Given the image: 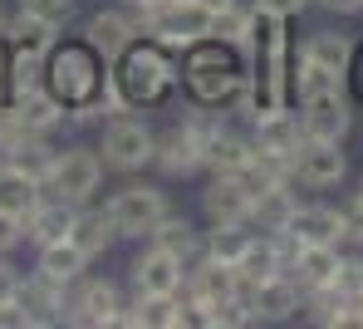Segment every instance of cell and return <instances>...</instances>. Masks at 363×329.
<instances>
[{
	"label": "cell",
	"mask_w": 363,
	"mask_h": 329,
	"mask_svg": "<svg viewBox=\"0 0 363 329\" xmlns=\"http://www.w3.org/2000/svg\"><path fill=\"white\" fill-rule=\"evenodd\" d=\"M270 275H280V256H275V246H270V236L260 231V236H250V246L241 251V261H236V290H255L260 280H270Z\"/></svg>",
	"instance_id": "obj_27"
},
{
	"label": "cell",
	"mask_w": 363,
	"mask_h": 329,
	"mask_svg": "<svg viewBox=\"0 0 363 329\" xmlns=\"http://www.w3.org/2000/svg\"><path fill=\"white\" fill-rule=\"evenodd\" d=\"M99 187H104V157H99V147H64L60 162H55V177H50V192L74 201V206H84Z\"/></svg>",
	"instance_id": "obj_9"
},
{
	"label": "cell",
	"mask_w": 363,
	"mask_h": 329,
	"mask_svg": "<svg viewBox=\"0 0 363 329\" xmlns=\"http://www.w3.org/2000/svg\"><path fill=\"white\" fill-rule=\"evenodd\" d=\"M334 285H339V295L363 300V256H344V261H339V275H334Z\"/></svg>",
	"instance_id": "obj_35"
},
{
	"label": "cell",
	"mask_w": 363,
	"mask_h": 329,
	"mask_svg": "<svg viewBox=\"0 0 363 329\" xmlns=\"http://www.w3.org/2000/svg\"><path fill=\"white\" fill-rule=\"evenodd\" d=\"M344 172H349L344 143H324V138H304L300 143V152H295V182L319 192V187H339Z\"/></svg>",
	"instance_id": "obj_11"
},
{
	"label": "cell",
	"mask_w": 363,
	"mask_h": 329,
	"mask_svg": "<svg viewBox=\"0 0 363 329\" xmlns=\"http://www.w3.org/2000/svg\"><path fill=\"white\" fill-rule=\"evenodd\" d=\"M245 162H250V138L221 128L211 143H206V172H221V177H236Z\"/></svg>",
	"instance_id": "obj_31"
},
{
	"label": "cell",
	"mask_w": 363,
	"mask_h": 329,
	"mask_svg": "<svg viewBox=\"0 0 363 329\" xmlns=\"http://www.w3.org/2000/svg\"><path fill=\"white\" fill-rule=\"evenodd\" d=\"M20 241H25V221H20V216H10V211H0V256H5V251H15Z\"/></svg>",
	"instance_id": "obj_37"
},
{
	"label": "cell",
	"mask_w": 363,
	"mask_h": 329,
	"mask_svg": "<svg viewBox=\"0 0 363 329\" xmlns=\"http://www.w3.org/2000/svg\"><path fill=\"white\" fill-rule=\"evenodd\" d=\"M20 10H30L40 20H50V25H64L74 15V0H20Z\"/></svg>",
	"instance_id": "obj_36"
},
{
	"label": "cell",
	"mask_w": 363,
	"mask_h": 329,
	"mask_svg": "<svg viewBox=\"0 0 363 329\" xmlns=\"http://www.w3.org/2000/svg\"><path fill=\"white\" fill-rule=\"evenodd\" d=\"M339 261H344L339 246H300V261L290 265V275H295L300 290H319V285H334Z\"/></svg>",
	"instance_id": "obj_25"
},
{
	"label": "cell",
	"mask_w": 363,
	"mask_h": 329,
	"mask_svg": "<svg viewBox=\"0 0 363 329\" xmlns=\"http://www.w3.org/2000/svg\"><path fill=\"white\" fill-rule=\"evenodd\" d=\"M5 157H10V162H15L20 172H30V177H35L40 187H50V177H55V162H60V152H55V147L45 143V133L25 138V143H20V147H10Z\"/></svg>",
	"instance_id": "obj_32"
},
{
	"label": "cell",
	"mask_w": 363,
	"mask_h": 329,
	"mask_svg": "<svg viewBox=\"0 0 363 329\" xmlns=\"http://www.w3.org/2000/svg\"><path fill=\"white\" fill-rule=\"evenodd\" d=\"M344 226H349V241L363 246V192H354V197L344 201Z\"/></svg>",
	"instance_id": "obj_38"
},
{
	"label": "cell",
	"mask_w": 363,
	"mask_h": 329,
	"mask_svg": "<svg viewBox=\"0 0 363 329\" xmlns=\"http://www.w3.org/2000/svg\"><path fill=\"white\" fill-rule=\"evenodd\" d=\"M300 123L304 138H324V143H344L354 128V104L344 89H324V94H309L300 99Z\"/></svg>",
	"instance_id": "obj_10"
},
{
	"label": "cell",
	"mask_w": 363,
	"mask_h": 329,
	"mask_svg": "<svg viewBox=\"0 0 363 329\" xmlns=\"http://www.w3.org/2000/svg\"><path fill=\"white\" fill-rule=\"evenodd\" d=\"M118 310H123V295L113 280H74L69 295H64V320L69 325H84V329H104V325H118Z\"/></svg>",
	"instance_id": "obj_8"
},
{
	"label": "cell",
	"mask_w": 363,
	"mask_h": 329,
	"mask_svg": "<svg viewBox=\"0 0 363 329\" xmlns=\"http://www.w3.org/2000/svg\"><path fill=\"white\" fill-rule=\"evenodd\" d=\"M84 40H89V45H94L108 65H113L123 50L138 40V20H133L128 10H99V15L84 25Z\"/></svg>",
	"instance_id": "obj_19"
},
{
	"label": "cell",
	"mask_w": 363,
	"mask_h": 329,
	"mask_svg": "<svg viewBox=\"0 0 363 329\" xmlns=\"http://www.w3.org/2000/svg\"><path fill=\"white\" fill-rule=\"evenodd\" d=\"M152 246H162V251H172L177 261H191V256H201V231L186 221V216H177V211H167L157 226H152V236H147Z\"/></svg>",
	"instance_id": "obj_30"
},
{
	"label": "cell",
	"mask_w": 363,
	"mask_h": 329,
	"mask_svg": "<svg viewBox=\"0 0 363 329\" xmlns=\"http://www.w3.org/2000/svg\"><path fill=\"white\" fill-rule=\"evenodd\" d=\"M64 295H69V285L40 275V270H35L30 280H20V305L30 310L35 329L40 325H64Z\"/></svg>",
	"instance_id": "obj_22"
},
{
	"label": "cell",
	"mask_w": 363,
	"mask_h": 329,
	"mask_svg": "<svg viewBox=\"0 0 363 329\" xmlns=\"http://www.w3.org/2000/svg\"><path fill=\"white\" fill-rule=\"evenodd\" d=\"M113 221H118V236H152V226L172 211L167 206V192L152 187V182H128L123 192H113L108 201Z\"/></svg>",
	"instance_id": "obj_7"
},
{
	"label": "cell",
	"mask_w": 363,
	"mask_h": 329,
	"mask_svg": "<svg viewBox=\"0 0 363 329\" xmlns=\"http://www.w3.org/2000/svg\"><path fill=\"white\" fill-rule=\"evenodd\" d=\"M324 10H334V15H359L363 10V0H319Z\"/></svg>",
	"instance_id": "obj_42"
},
{
	"label": "cell",
	"mask_w": 363,
	"mask_h": 329,
	"mask_svg": "<svg viewBox=\"0 0 363 329\" xmlns=\"http://www.w3.org/2000/svg\"><path fill=\"white\" fill-rule=\"evenodd\" d=\"M133 15V10H128ZM138 35L167 45V50H191L196 40H211V10H201L196 0H167V5H152V10H138Z\"/></svg>",
	"instance_id": "obj_5"
},
{
	"label": "cell",
	"mask_w": 363,
	"mask_h": 329,
	"mask_svg": "<svg viewBox=\"0 0 363 329\" xmlns=\"http://www.w3.org/2000/svg\"><path fill=\"white\" fill-rule=\"evenodd\" d=\"M74 201H64V197H40L35 206H30V216H25V241H35V251L40 246H50V241H64L69 231H74Z\"/></svg>",
	"instance_id": "obj_16"
},
{
	"label": "cell",
	"mask_w": 363,
	"mask_h": 329,
	"mask_svg": "<svg viewBox=\"0 0 363 329\" xmlns=\"http://www.w3.org/2000/svg\"><path fill=\"white\" fill-rule=\"evenodd\" d=\"M55 40H60V25H50V20H40V15H30V10H20V15L5 25V40H0V50L45 60V55L55 50Z\"/></svg>",
	"instance_id": "obj_20"
},
{
	"label": "cell",
	"mask_w": 363,
	"mask_h": 329,
	"mask_svg": "<svg viewBox=\"0 0 363 329\" xmlns=\"http://www.w3.org/2000/svg\"><path fill=\"white\" fill-rule=\"evenodd\" d=\"M349 84H354V104H363V45H354V60H349Z\"/></svg>",
	"instance_id": "obj_40"
},
{
	"label": "cell",
	"mask_w": 363,
	"mask_h": 329,
	"mask_svg": "<svg viewBox=\"0 0 363 329\" xmlns=\"http://www.w3.org/2000/svg\"><path fill=\"white\" fill-rule=\"evenodd\" d=\"M104 84H108V60L89 45V40H55V50L45 55V89L64 104V113L74 123H94L104 118Z\"/></svg>",
	"instance_id": "obj_2"
},
{
	"label": "cell",
	"mask_w": 363,
	"mask_h": 329,
	"mask_svg": "<svg viewBox=\"0 0 363 329\" xmlns=\"http://www.w3.org/2000/svg\"><path fill=\"white\" fill-rule=\"evenodd\" d=\"M250 35H255V5H231V10L211 15V40H226L250 55Z\"/></svg>",
	"instance_id": "obj_34"
},
{
	"label": "cell",
	"mask_w": 363,
	"mask_h": 329,
	"mask_svg": "<svg viewBox=\"0 0 363 329\" xmlns=\"http://www.w3.org/2000/svg\"><path fill=\"white\" fill-rule=\"evenodd\" d=\"M10 108H15V113H20L35 133H50V128H60L64 118H69V113H64V104L45 89V84H35V89L15 94V99H10Z\"/></svg>",
	"instance_id": "obj_26"
},
{
	"label": "cell",
	"mask_w": 363,
	"mask_h": 329,
	"mask_svg": "<svg viewBox=\"0 0 363 329\" xmlns=\"http://www.w3.org/2000/svg\"><path fill=\"white\" fill-rule=\"evenodd\" d=\"M245 300H250V315H255V325H280V320H295L304 305V290L295 285V275H270V280H260L255 290H245Z\"/></svg>",
	"instance_id": "obj_13"
},
{
	"label": "cell",
	"mask_w": 363,
	"mask_h": 329,
	"mask_svg": "<svg viewBox=\"0 0 363 329\" xmlns=\"http://www.w3.org/2000/svg\"><path fill=\"white\" fill-rule=\"evenodd\" d=\"M128 270H133V290L138 295H177L182 280H186V261H177L172 251H162L152 241H147V251L128 265Z\"/></svg>",
	"instance_id": "obj_14"
},
{
	"label": "cell",
	"mask_w": 363,
	"mask_h": 329,
	"mask_svg": "<svg viewBox=\"0 0 363 329\" xmlns=\"http://www.w3.org/2000/svg\"><path fill=\"white\" fill-rule=\"evenodd\" d=\"M250 123L285 108L290 104V65H295V45L280 15L255 10V35H250Z\"/></svg>",
	"instance_id": "obj_3"
},
{
	"label": "cell",
	"mask_w": 363,
	"mask_h": 329,
	"mask_svg": "<svg viewBox=\"0 0 363 329\" xmlns=\"http://www.w3.org/2000/svg\"><path fill=\"white\" fill-rule=\"evenodd\" d=\"M45 197V187L30 177V172H20L10 157H0V211H10V216H30V206Z\"/></svg>",
	"instance_id": "obj_23"
},
{
	"label": "cell",
	"mask_w": 363,
	"mask_h": 329,
	"mask_svg": "<svg viewBox=\"0 0 363 329\" xmlns=\"http://www.w3.org/2000/svg\"><path fill=\"white\" fill-rule=\"evenodd\" d=\"M152 147H157V133L143 118L113 113L108 128H104V143H99V157L113 172H143V167H152Z\"/></svg>",
	"instance_id": "obj_6"
},
{
	"label": "cell",
	"mask_w": 363,
	"mask_h": 329,
	"mask_svg": "<svg viewBox=\"0 0 363 329\" xmlns=\"http://www.w3.org/2000/svg\"><path fill=\"white\" fill-rule=\"evenodd\" d=\"M40 275H50V280H60V285H74L84 270H89V256L64 236V241H50V246H40V261H35Z\"/></svg>",
	"instance_id": "obj_28"
},
{
	"label": "cell",
	"mask_w": 363,
	"mask_h": 329,
	"mask_svg": "<svg viewBox=\"0 0 363 329\" xmlns=\"http://www.w3.org/2000/svg\"><path fill=\"white\" fill-rule=\"evenodd\" d=\"M255 10H265V15H280V20H290V15H300L309 0H250Z\"/></svg>",
	"instance_id": "obj_39"
},
{
	"label": "cell",
	"mask_w": 363,
	"mask_h": 329,
	"mask_svg": "<svg viewBox=\"0 0 363 329\" xmlns=\"http://www.w3.org/2000/svg\"><path fill=\"white\" fill-rule=\"evenodd\" d=\"M201 211L211 221H231V226H250V192L241 187V177H221L211 172L206 192H201Z\"/></svg>",
	"instance_id": "obj_18"
},
{
	"label": "cell",
	"mask_w": 363,
	"mask_h": 329,
	"mask_svg": "<svg viewBox=\"0 0 363 329\" xmlns=\"http://www.w3.org/2000/svg\"><path fill=\"white\" fill-rule=\"evenodd\" d=\"M304 60H314V65L334 69V74H344L349 79V60H354V40L349 35H339V30H314L309 40L300 45Z\"/></svg>",
	"instance_id": "obj_29"
},
{
	"label": "cell",
	"mask_w": 363,
	"mask_h": 329,
	"mask_svg": "<svg viewBox=\"0 0 363 329\" xmlns=\"http://www.w3.org/2000/svg\"><path fill=\"white\" fill-rule=\"evenodd\" d=\"M250 143H255V147H265V152H285V157H295V152H300V143H304L300 108L290 113V104H285V108H275V113L255 118V133H250Z\"/></svg>",
	"instance_id": "obj_21"
},
{
	"label": "cell",
	"mask_w": 363,
	"mask_h": 329,
	"mask_svg": "<svg viewBox=\"0 0 363 329\" xmlns=\"http://www.w3.org/2000/svg\"><path fill=\"white\" fill-rule=\"evenodd\" d=\"M295 206H300V197L290 192V182H275V187H265V192L250 197V226H260V231H280V226H290Z\"/></svg>",
	"instance_id": "obj_24"
},
{
	"label": "cell",
	"mask_w": 363,
	"mask_h": 329,
	"mask_svg": "<svg viewBox=\"0 0 363 329\" xmlns=\"http://www.w3.org/2000/svg\"><path fill=\"white\" fill-rule=\"evenodd\" d=\"M201 10H211V15H221V10H231V5H241V0H196Z\"/></svg>",
	"instance_id": "obj_43"
},
{
	"label": "cell",
	"mask_w": 363,
	"mask_h": 329,
	"mask_svg": "<svg viewBox=\"0 0 363 329\" xmlns=\"http://www.w3.org/2000/svg\"><path fill=\"white\" fill-rule=\"evenodd\" d=\"M182 84L191 94V104L206 108H236L250 118V65L245 50L226 40H196L191 50H182Z\"/></svg>",
	"instance_id": "obj_1"
},
{
	"label": "cell",
	"mask_w": 363,
	"mask_h": 329,
	"mask_svg": "<svg viewBox=\"0 0 363 329\" xmlns=\"http://www.w3.org/2000/svg\"><path fill=\"white\" fill-rule=\"evenodd\" d=\"M290 231L304 246H339V241H349L344 206H324V201H300L295 216H290Z\"/></svg>",
	"instance_id": "obj_15"
},
{
	"label": "cell",
	"mask_w": 363,
	"mask_h": 329,
	"mask_svg": "<svg viewBox=\"0 0 363 329\" xmlns=\"http://www.w3.org/2000/svg\"><path fill=\"white\" fill-rule=\"evenodd\" d=\"M15 295H20V275H15L10 265H0V305L15 300Z\"/></svg>",
	"instance_id": "obj_41"
},
{
	"label": "cell",
	"mask_w": 363,
	"mask_h": 329,
	"mask_svg": "<svg viewBox=\"0 0 363 329\" xmlns=\"http://www.w3.org/2000/svg\"><path fill=\"white\" fill-rule=\"evenodd\" d=\"M5 25H10V20H5V10H0V40H5Z\"/></svg>",
	"instance_id": "obj_44"
},
{
	"label": "cell",
	"mask_w": 363,
	"mask_h": 329,
	"mask_svg": "<svg viewBox=\"0 0 363 329\" xmlns=\"http://www.w3.org/2000/svg\"><path fill=\"white\" fill-rule=\"evenodd\" d=\"M152 167H157L162 177H191V172L206 167V143L186 128V123H177V128H167L162 138H157V147H152Z\"/></svg>",
	"instance_id": "obj_12"
},
{
	"label": "cell",
	"mask_w": 363,
	"mask_h": 329,
	"mask_svg": "<svg viewBox=\"0 0 363 329\" xmlns=\"http://www.w3.org/2000/svg\"><path fill=\"white\" fill-rule=\"evenodd\" d=\"M250 226H231V221H211V231L201 236V256H211V261L221 265H236L241 261V251L250 246Z\"/></svg>",
	"instance_id": "obj_33"
},
{
	"label": "cell",
	"mask_w": 363,
	"mask_h": 329,
	"mask_svg": "<svg viewBox=\"0 0 363 329\" xmlns=\"http://www.w3.org/2000/svg\"><path fill=\"white\" fill-rule=\"evenodd\" d=\"M69 241L94 261V256H104V251H113V241H123L118 236V221H113V211L108 206H79L74 211V231H69Z\"/></svg>",
	"instance_id": "obj_17"
},
{
	"label": "cell",
	"mask_w": 363,
	"mask_h": 329,
	"mask_svg": "<svg viewBox=\"0 0 363 329\" xmlns=\"http://www.w3.org/2000/svg\"><path fill=\"white\" fill-rule=\"evenodd\" d=\"M108 79H113V89L123 94L128 108H157L182 84V55L157 45V40H147V35H138L108 65Z\"/></svg>",
	"instance_id": "obj_4"
},
{
	"label": "cell",
	"mask_w": 363,
	"mask_h": 329,
	"mask_svg": "<svg viewBox=\"0 0 363 329\" xmlns=\"http://www.w3.org/2000/svg\"><path fill=\"white\" fill-rule=\"evenodd\" d=\"M359 192H363V187H359Z\"/></svg>",
	"instance_id": "obj_45"
}]
</instances>
